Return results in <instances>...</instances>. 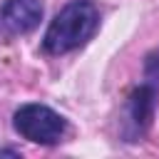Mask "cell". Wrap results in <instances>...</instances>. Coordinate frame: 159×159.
<instances>
[{"mask_svg": "<svg viewBox=\"0 0 159 159\" xmlns=\"http://www.w3.org/2000/svg\"><path fill=\"white\" fill-rule=\"evenodd\" d=\"M99 22V12L89 0H75L70 5H65L55 20L50 22L42 47L50 55H65L80 45H84L92 32L97 30Z\"/></svg>", "mask_w": 159, "mask_h": 159, "instance_id": "obj_1", "label": "cell"}, {"mask_svg": "<svg viewBox=\"0 0 159 159\" xmlns=\"http://www.w3.org/2000/svg\"><path fill=\"white\" fill-rule=\"evenodd\" d=\"M15 129L35 144H55L65 134V119L45 104H22L15 112Z\"/></svg>", "mask_w": 159, "mask_h": 159, "instance_id": "obj_2", "label": "cell"}, {"mask_svg": "<svg viewBox=\"0 0 159 159\" xmlns=\"http://www.w3.org/2000/svg\"><path fill=\"white\" fill-rule=\"evenodd\" d=\"M40 17H42L40 0H7L2 5V25L15 35L35 30Z\"/></svg>", "mask_w": 159, "mask_h": 159, "instance_id": "obj_3", "label": "cell"}, {"mask_svg": "<svg viewBox=\"0 0 159 159\" xmlns=\"http://www.w3.org/2000/svg\"><path fill=\"white\" fill-rule=\"evenodd\" d=\"M127 112H129V122L134 127V132H142L154 112V89L152 87H139L134 89V94L127 102Z\"/></svg>", "mask_w": 159, "mask_h": 159, "instance_id": "obj_4", "label": "cell"}, {"mask_svg": "<svg viewBox=\"0 0 159 159\" xmlns=\"http://www.w3.org/2000/svg\"><path fill=\"white\" fill-rule=\"evenodd\" d=\"M147 80L152 84H159V50L147 57Z\"/></svg>", "mask_w": 159, "mask_h": 159, "instance_id": "obj_5", "label": "cell"}]
</instances>
